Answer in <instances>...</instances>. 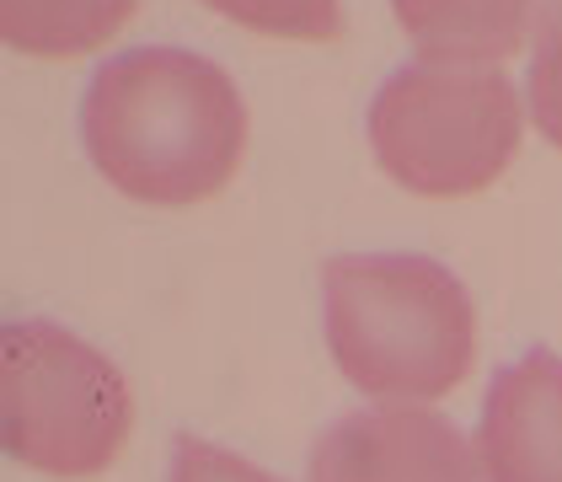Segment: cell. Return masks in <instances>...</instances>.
<instances>
[{"mask_svg":"<svg viewBox=\"0 0 562 482\" xmlns=\"http://www.w3.org/2000/svg\"><path fill=\"white\" fill-rule=\"evenodd\" d=\"M81 134L97 172L119 193L145 204H199L241 167L247 102L204 54L130 48L91 76Z\"/></svg>","mask_w":562,"mask_h":482,"instance_id":"cell-1","label":"cell"},{"mask_svg":"<svg viewBox=\"0 0 562 482\" xmlns=\"http://www.w3.org/2000/svg\"><path fill=\"white\" fill-rule=\"evenodd\" d=\"M327 349L381 402L456 392L476 354V311L461 279L413 253H344L322 268Z\"/></svg>","mask_w":562,"mask_h":482,"instance_id":"cell-2","label":"cell"},{"mask_svg":"<svg viewBox=\"0 0 562 482\" xmlns=\"http://www.w3.org/2000/svg\"><path fill=\"white\" fill-rule=\"evenodd\" d=\"M370 150L391 182L424 199H461L498 182L519 150V97L493 65L413 59L370 102Z\"/></svg>","mask_w":562,"mask_h":482,"instance_id":"cell-3","label":"cell"},{"mask_svg":"<svg viewBox=\"0 0 562 482\" xmlns=\"http://www.w3.org/2000/svg\"><path fill=\"white\" fill-rule=\"evenodd\" d=\"M134 424L119 365L59 322H5L0 333V439L44 478H97Z\"/></svg>","mask_w":562,"mask_h":482,"instance_id":"cell-4","label":"cell"},{"mask_svg":"<svg viewBox=\"0 0 562 482\" xmlns=\"http://www.w3.org/2000/svg\"><path fill=\"white\" fill-rule=\"evenodd\" d=\"M305 482H482L472 439L429 407H364L311 450Z\"/></svg>","mask_w":562,"mask_h":482,"instance_id":"cell-5","label":"cell"},{"mask_svg":"<svg viewBox=\"0 0 562 482\" xmlns=\"http://www.w3.org/2000/svg\"><path fill=\"white\" fill-rule=\"evenodd\" d=\"M482 482H562V354H525L487 386L476 429Z\"/></svg>","mask_w":562,"mask_h":482,"instance_id":"cell-6","label":"cell"},{"mask_svg":"<svg viewBox=\"0 0 562 482\" xmlns=\"http://www.w3.org/2000/svg\"><path fill=\"white\" fill-rule=\"evenodd\" d=\"M391 11L424 59L498 65L525 44L536 0H391Z\"/></svg>","mask_w":562,"mask_h":482,"instance_id":"cell-7","label":"cell"},{"mask_svg":"<svg viewBox=\"0 0 562 482\" xmlns=\"http://www.w3.org/2000/svg\"><path fill=\"white\" fill-rule=\"evenodd\" d=\"M134 0H0V38L38 59H76L113 44Z\"/></svg>","mask_w":562,"mask_h":482,"instance_id":"cell-8","label":"cell"},{"mask_svg":"<svg viewBox=\"0 0 562 482\" xmlns=\"http://www.w3.org/2000/svg\"><path fill=\"white\" fill-rule=\"evenodd\" d=\"M236 27H252L268 38H301V44H327L344 33V5L338 0H204Z\"/></svg>","mask_w":562,"mask_h":482,"instance_id":"cell-9","label":"cell"},{"mask_svg":"<svg viewBox=\"0 0 562 482\" xmlns=\"http://www.w3.org/2000/svg\"><path fill=\"white\" fill-rule=\"evenodd\" d=\"M530 113L536 130L562 145V0L536 11V54H530Z\"/></svg>","mask_w":562,"mask_h":482,"instance_id":"cell-10","label":"cell"},{"mask_svg":"<svg viewBox=\"0 0 562 482\" xmlns=\"http://www.w3.org/2000/svg\"><path fill=\"white\" fill-rule=\"evenodd\" d=\"M172 482H279V478L252 467V461L236 456V450H220L210 439L182 435L177 439V456H172Z\"/></svg>","mask_w":562,"mask_h":482,"instance_id":"cell-11","label":"cell"}]
</instances>
